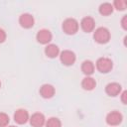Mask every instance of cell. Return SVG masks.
<instances>
[{
  "mask_svg": "<svg viewBox=\"0 0 127 127\" xmlns=\"http://www.w3.org/2000/svg\"><path fill=\"white\" fill-rule=\"evenodd\" d=\"M62 29L66 35H74L79 29V24L74 18H66L62 24Z\"/></svg>",
  "mask_w": 127,
  "mask_h": 127,
  "instance_id": "6da1fadb",
  "label": "cell"
},
{
  "mask_svg": "<svg viewBox=\"0 0 127 127\" xmlns=\"http://www.w3.org/2000/svg\"><path fill=\"white\" fill-rule=\"evenodd\" d=\"M110 32L105 27H99L93 32V39L98 44H106L110 41Z\"/></svg>",
  "mask_w": 127,
  "mask_h": 127,
  "instance_id": "7a4b0ae2",
  "label": "cell"
},
{
  "mask_svg": "<svg viewBox=\"0 0 127 127\" xmlns=\"http://www.w3.org/2000/svg\"><path fill=\"white\" fill-rule=\"evenodd\" d=\"M95 67L101 73H108L109 71H111V69L113 67V62L109 58L102 57L96 61Z\"/></svg>",
  "mask_w": 127,
  "mask_h": 127,
  "instance_id": "3957f363",
  "label": "cell"
},
{
  "mask_svg": "<svg viewBox=\"0 0 127 127\" xmlns=\"http://www.w3.org/2000/svg\"><path fill=\"white\" fill-rule=\"evenodd\" d=\"M59 56H60L61 63L64 65H66V66L72 65L75 63V60H76L75 54L70 50H64V51L61 52Z\"/></svg>",
  "mask_w": 127,
  "mask_h": 127,
  "instance_id": "277c9868",
  "label": "cell"
},
{
  "mask_svg": "<svg viewBox=\"0 0 127 127\" xmlns=\"http://www.w3.org/2000/svg\"><path fill=\"white\" fill-rule=\"evenodd\" d=\"M123 120V115L117 110H113L106 115L105 121L109 126H118Z\"/></svg>",
  "mask_w": 127,
  "mask_h": 127,
  "instance_id": "5b68a950",
  "label": "cell"
},
{
  "mask_svg": "<svg viewBox=\"0 0 127 127\" xmlns=\"http://www.w3.org/2000/svg\"><path fill=\"white\" fill-rule=\"evenodd\" d=\"M53 39V35L50 30L48 29H41L38 31L36 35V40L38 43L42 45H48Z\"/></svg>",
  "mask_w": 127,
  "mask_h": 127,
  "instance_id": "8992f818",
  "label": "cell"
},
{
  "mask_svg": "<svg viewBox=\"0 0 127 127\" xmlns=\"http://www.w3.org/2000/svg\"><path fill=\"white\" fill-rule=\"evenodd\" d=\"M19 24L24 29H30L35 24L34 16L30 13H23L19 17Z\"/></svg>",
  "mask_w": 127,
  "mask_h": 127,
  "instance_id": "52a82bcc",
  "label": "cell"
},
{
  "mask_svg": "<svg viewBox=\"0 0 127 127\" xmlns=\"http://www.w3.org/2000/svg\"><path fill=\"white\" fill-rule=\"evenodd\" d=\"M80 28L85 33L93 32L95 28V20L90 16L83 17L80 21Z\"/></svg>",
  "mask_w": 127,
  "mask_h": 127,
  "instance_id": "ba28073f",
  "label": "cell"
},
{
  "mask_svg": "<svg viewBox=\"0 0 127 127\" xmlns=\"http://www.w3.org/2000/svg\"><path fill=\"white\" fill-rule=\"evenodd\" d=\"M29 121L32 127H43L46 123V117L41 112H35L31 115Z\"/></svg>",
  "mask_w": 127,
  "mask_h": 127,
  "instance_id": "9c48e42d",
  "label": "cell"
},
{
  "mask_svg": "<svg viewBox=\"0 0 127 127\" xmlns=\"http://www.w3.org/2000/svg\"><path fill=\"white\" fill-rule=\"evenodd\" d=\"M121 91H122V86L118 82H110L105 86V93L111 97H115L119 95Z\"/></svg>",
  "mask_w": 127,
  "mask_h": 127,
  "instance_id": "30bf717a",
  "label": "cell"
},
{
  "mask_svg": "<svg viewBox=\"0 0 127 127\" xmlns=\"http://www.w3.org/2000/svg\"><path fill=\"white\" fill-rule=\"evenodd\" d=\"M29 118H30V116L26 109L19 108L14 113V121L17 124H25L29 121Z\"/></svg>",
  "mask_w": 127,
  "mask_h": 127,
  "instance_id": "8fae6325",
  "label": "cell"
},
{
  "mask_svg": "<svg viewBox=\"0 0 127 127\" xmlns=\"http://www.w3.org/2000/svg\"><path fill=\"white\" fill-rule=\"evenodd\" d=\"M39 92H40V95H41L43 98H45V99H50V98H52V97L55 95L56 89H55V87H54L52 84H50V83H45V84H43V85L40 87Z\"/></svg>",
  "mask_w": 127,
  "mask_h": 127,
  "instance_id": "7c38bea8",
  "label": "cell"
},
{
  "mask_svg": "<svg viewBox=\"0 0 127 127\" xmlns=\"http://www.w3.org/2000/svg\"><path fill=\"white\" fill-rule=\"evenodd\" d=\"M45 55L50 59H55L60 55V48L56 44H48L45 48Z\"/></svg>",
  "mask_w": 127,
  "mask_h": 127,
  "instance_id": "4fadbf2b",
  "label": "cell"
},
{
  "mask_svg": "<svg viewBox=\"0 0 127 127\" xmlns=\"http://www.w3.org/2000/svg\"><path fill=\"white\" fill-rule=\"evenodd\" d=\"M95 70V65L94 64L89 61V60H85L82 62L81 64V71L85 74V76H90Z\"/></svg>",
  "mask_w": 127,
  "mask_h": 127,
  "instance_id": "5bb4252c",
  "label": "cell"
},
{
  "mask_svg": "<svg viewBox=\"0 0 127 127\" xmlns=\"http://www.w3.org/2000/svg\"><path fill=\"white\" fill-rule=\"evenodd\" d=\"M81 87L84 90L91 91L96 87V81L91 76H84L81 80Z\"/></svg>",
  "mask_w": 127,
  "mask_h": 127,
  "instance_id": "9a60e30c",
  "label": "cell"
},
{
  "mask_svg": "<svg viewBox=\"0 0 127 127\" xmlns=\"http://www.w3.org/2000/svg\"><path fill=\"white\" fill-rule=\"evenodd\" d=\"M113 10H114V8H113L112 4L109 3V2H104V3L100 4V6L98 8V11H99V13L102 16H109V15H111Z\"/></svg>",
  "mask_w": 127,
  "mask_h": 127,
  "instance_id": "2e32d148",
  "label": "cell"
},
{
  "mask_svg": "<svg viewBox=\"0 0 127 127\" xmlns=\"http://www.w3.org/2000/svg\"><path fill=\"white\" fill-rule=\"evenodd\" d=\"M46 127H62V121L58 117H50L46 120L45 123Z\"/></svg>",
  "mask_w": 127,
  "mask_h": 127,
  "instance_id": "e0dca14e",
  "label": "cell"
},
{
  "mask_svg": "<svg viewBox=\"0 0 127 127\" xmlns=\"http://www.w3.org/2000/svg\"><path fill=\"white\" fill-rule=\"evenodd\" d=\"M112 6L118 11H123L127 8V1L126 0H115L113 1Z\"/></svg>",
  "mask_w": 127,
  "mask_h": 127,
  "instance_id": "ac0fdd59",
  "label": "cell"
},
{
  "mask_svg": "<svg viewBox=\"0 0 127 127\" xmlns=\"http://www.w3.org/2000/svg\"><path fill=\"white\" fill-rule=\"evenodd\" d=\"M9 121H10V118L8 114L4 112H0V127H7L9 124Z\"/></svg>",
  "mask_w": 127,
  "mask_h": 127,
  "instance_id": "d6986e66",
  "label": "cell"
},
{
  "mask_svg": "<svg viewBox=\"0 0 127 127\" xmlns=\"http://www.w3.org/2000/svg\"><path fill=\"white\" fill-rule=\"evenodd\" d=\"M6 38H7V35H6L5 31L0 28V44L1 43H4L5 40H6Z\"/></svg>",
  "mask_w": 127,
  "mask_h": 127,
  "instance_id": "ffe728a7",
  "label": "cell"
},
{
  "mask_svg": "<svg viewBox=\"0 0 127 127\" xmlns=\"http://www.w3.org/2000/svg\"><path fill=\"white\" fill-rule=\"evenodd\" d=\"M121 27L123 28V30H127V15H124L121 19Z\"/></svg>",
  "mask_w": 127,
  "mask_h": 127,
  "instance_id": "44dd1931",
  "label": "cell"
},
{
  "mask_svg": "<svg viewBox=\"0 0 127 127\" xmlns=\"http://www.w3.org/2000/svg\"><path fill=\"white\" fill-rule=\"evenodd\" d=\"M119 95L121 96V101H122V103H123V104H126V103H127V99H126V97H127V91L124 90V91H122Z\"/></svg>",
  "mask_w": 127,
  "mask_h": 127,
  "instance_id": "7402d4cb",
  "label": "cell"
},
{
  "mask_svg": "<svg viewBox=\"0 0 127 127\" xmlns=\"http://www.w3.org/2000/svg\"><path fill=\"white\" fill-rule=\"evenodd\" d=\"M7 127H17V126H15V125H10V126H7Z\"/></svg>",
  "mask_w": 127,
  "mask_h": 127,
  "instance_id": "603a6c76",
  "label": "cell"
},
{
  "mask_svg": "<svg viewBox=\"0 0 127 127\" xmlns=\"http://www.w3.org/2000/svg\"><path fill=\"white\" fill-rule=\"evenodd\" d=\"M0 88H1V81H0Z\"/></svg>",
  "mask_w": 127,
  "mask_h": 127,
  "instance_id": "cb8c5ba5",
  "label": "cell"
}]
</instances>
